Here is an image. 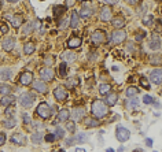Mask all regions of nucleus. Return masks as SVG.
Masks as SVG:
<instances>
[{"label": "nucleus", "instance_id": "nucleus-57", "mask_svg": "<svg viewBox=\"0 0 162 152\" xmlns=\"http://www.w3.org/2000/svg\"><path fill=\"white\" fill-rule=\"evenodd\" d=\"M146 142H147V147H152V140L151 138H146Z\"/></svg>", "mask_w": 162, "mask_h": 152}, {"label": "nucleus", "instance_id": "nucleus-38", "mask_svg": "<svg viewBox=\"0 0 162 152\" xmlns=\"http://www.w3.org/2000/svg\"><path fill=\"white\" fill-rule=\"evenodd\" d=\"M143 23H144L146 26H151V25L154 23V18H152V15H146V17L143 18Z\"/></svg>", "mask_w": 162, "mask_h": 152}, {"label": "nucleus", "instance_id": "nucleus-11", "mask_svg": "<svg viewBox=\"0 0 162 152\" xmlns=\"http://www.w3.org/2000/svg\"><path fill=\"white\" fill-rule=\"evenodd\" d=\"M84 114H85L84 107H74L70 112V116L74 121H80V119L84 118Z\"/></svg>", "mask_w": 162, "mask_h": 152}, {"label": "nucleus", "instance_id": "nucleus-44", "mask_svg": "<svg viewBox=\"0 0 162 152\" xmlns=\"http://www.w3.org/2000/svg\"><path fill=\"white\" fill-rule=\"evenodd\" d=\"M143 103L144 104H154V99H152L151 96H148V95H144V97H143Z\"/></svg>", "mask_w": 162, "mask_h": 152}, {"label": "nucleus", "instance_id": "nucleus-52", "mask_svg": "<svg viewBox=\"0 0 162 152\" xmlns=\"http://www.w3.org/2000/svg\"><path fill=\"white\" fill-rule=\"evenodd\" d=\"M131 106H132V107H135V108H138V107H139V101H138V99H136V96H135V99H132Z\"/></svg>", "mask_w": 162, "mask_h": 152}, {"label": "nucleus", "instance_id": "nucleus-23", "mask_svg": "<svg viewBox=\"0 0 162 152\" xmlns=\"http://www.w3.org/2000/svg\"><path fill=\"white\" fill-rule=\"evenodd\" d=\"M82 44V40L80 37H72V39L68 40V47L69 48H78Z\"/></svg>", "mask_w": 162, "mask_h": 152}, {"label": "nucleus", "instance_id": "nucleus-60", "mask_svg": "<svg viewBox=\"0 0 162 152\" xmlns=\"http://www.w3.org/2000/svg\"><path fill=\"white\" fill-rule=\"evenodd\" d=\"M0 6H2V0H0Z\"/></svg>", "mask_w": 162, "mask_h": 152}, {"label": "nucleus", "instance_id": "nucleus-55", "mask_svg": "<svg viewBox=\"0 0 162 152\" xmlns=\"http://www.w3.org/2000/svg\"><path fill=\"white\" fill-rule=\"evenodd\" d=\"M103 2L106 3V4H109V6H110V4H116V3L118 2V0H103Z\"/></svg>", "mask_w": 162, "mask_h": 152}, {"label": "nucleus", "instance_id": "nucleus-48", "mask_svg": "<svg viewBox=\"0 0 162 152\" xmlns=\"http://www.w3.org/2000/svg\"><path fill=\"white\" fill-rule=\"evenodd\" d=\"M44 138H46V141H47V142H52V141H55V140H56L55 136H54L52 133H48V134H47Z\"/></svg>", "mask_w": 162, "mask_h": 152}, {"label": "nucleus", "instance_id": "nucleus-31", "mask_svg": "<svg viewBox=\"0 0 162 152\" xmlns=\"http://www.w3.org/2000/svg\"><path fill=\"white\" fill-rule=\"evenodd\" d=\"M41 141H43V134H41L40 132H36L32 134V142H33V144L39 145V144H41Z\"/></svg>", "mask_w": 162, "mask_h": 152}, {"label": "nucleus", "instance_id": "nucleus-14", "mask_svg": "<svg viewBox=\"0 0 162 152\" xmlns=\"http://www.w3.org/2000/svg\"><path fill=\"white\" fill-rule=\"evenodd\" d=\"M33 89H36V92H39V93H47V92H48L46 81H43V80L33 82Z\"/></svg>", "mask_w": 162, "mask_h": 152}, {"label": "nucleus", "instance_id": "nucleus-1", "mask_svg": "<svg viewBox=\"0 0 162 152\" xmlns=\"http://www.w3.org/2000/svg\"><path fill=\"white\" fill-rule=\"evenodd\" d=\"M91 111L95 118L100 119V118H104L109 114V108H107L106 103L103 100H94V103L91 106Z\"/></svg>", "mask_w": 162, "mask_h": 152}, {"label": "nucleus", "instance_id": "nucleus-4", "mask_svg": "<svg viewBox=\"0 0 162 152\" xmlns=\"http://www.w3.org/2000/svg\"><path fill=\"white\" fill-rule=\"evenodd\" d=\"M126 39V33L125 30L122 29H116L112 33V37H110V43L112 44H121L124 43V40Z\"/></svg>", "mask_w": 162, "mask_h": 152}, {"label": "nucleus", "instance_id": "nucleus-5", "mask_svg": "<svg viewBox=\"0 0 162 152\" xmlns=\"http://www.w3.org/2000/svg\"><path fill=\"white\" fill-rule=\"evenodd\" d=\"M116 137H117V140L121 141V142L128 141L129 137H131V132H129L126 128H124V126H118L117 130H116Z\"/></svg>", "mask_w": 162, "mask_h": 152}, {"label": "nucleus", "instance_id": "nucleus-20", "mask_svg": "<svg viewBox=\"0 0 162 152\" xmlns=\"http://www.w3.org/2000/svg\"><path fill=\"white\" fill-rule=\"evenodd\" d=\"M15 96H12V95H3V97H2V100H0V104L2 106H10V104H14L15 103Z\"/></svg>", "mask_w": 162, "mask_h": 152}, {"label": "nucleus", "instance_id": "nucleus-2", "mask_svg": "<svg viewBox=\"0 0 162 152\" xmlns=\"http://www.w3.org/2000/svg\"><path fill=\"white\" fill-rule=\"evenodd\" d=\"M20 104L24 108H29V107L33 106L34 103V95L30 93V92H25V93H22L20 96Z\"/></svg>", "mask_w": 162, "mask_h": 152}, {"label": "nucleus", "instance_id": "nucleus-39", "mask_svg": "<svg viewBox=\"0 0 162 152\" xmlns=\"http://www.w3.org/2000/svg\"><path fill=\"white\" fill-rule=\"evenodd\" d=\"M6 116H14L15 114V107L12 106V104H10V106H7V108H6Z\"/></svg>", "mask_w": 162, "mask_h": 152}, {"label": "nucleus", "instance_id": "nucleus-8", "mask_svg": "<svg viewBox=\"0 0 162 152\" xmlns=\"http://www.w3.org/2000/svg\"><path fill=\"white\" fill-rule=\"evenodd\" d=\"M92 43L94 44H103L106 43V32L104 30H95L92 33Z\"/></svg>", "mask_w": 162, "mask_h": 152}, {"label": "nucleus", "instance_id": "nucleus-22", "mask_svg": "<svg viewBox=\"0 0 162 152\" xmlns=\"http://www.w3.org/2000/svg\"><path fill=\"white\" fill-rule=\"evenodd\" d=\"M69 118H70V111H69L68 108H62L61 111L58 112V119H56V121H59V122H66Z\"/></svg>", "mask_w": 162, "mask_h": 152}, {"label": "nucleus", "instance_id": "nucleus-56", "mask_svg": "<svg viewBox=\"0 0 162 152\" xmlns=\"http://www.w3.org/2000/svg\"><path fill=\"white\" fill-rule=\"evenodd\" d=\"M73 141H74V138H69V140H66V145L70 147V145H73Z\"/></svg>", "mask_w": 162, "mask_h": 152}, {"label": "nucleus", "instance_id": "nucleus-25", "mask_svg": "<svg viewBox=\"0 0 162 152\" xmlns=\"http://www.w3.org/2000/svg\"><path fill=\"white\" fill-rule=\"evenodd\" d=\"M3 126H4L6 129H12L17 126V121H15L14 116H7V118L3 121Z\"/></svg>", "mask_w": 162, "mask_h": 152}, {"label": "nucleus", "instance_id": "nucleus-36", "mask_svg": "<svg viewBox=\"0 0 162 152\" xmlns=\"http://www.w3.org/2000/svg\"><path fill=\"white\" fill-rule=\"evenodd\" d=\"M66 73H68V66H66V63H61V65H59V75L65 78Z\"/></svg>", "mask_w": 162, "mask_h": 152}, {"label": "nucleus", "instance_id": "nucleus-54", "mask_svg": "<svg viewBox=\"0 0 162 152\" xmlns=\"http://www.w3.org/2000/svg\"><path fill=\"white\" fill-rule=\"evenodd\" d=\"M76 4V0H66V6L68 7H73Z\"/></svg>", "mask_w": 162, "mask_h": 152}, {"label": "nucleus", "instance_id": "nucleus-24", "mask_svg": "<svg viewBox=\"0 0 162 152\" xmlns=\"http://www.w3.org/2000/svg\"><path fill=\"white\" fill-rule=\"evenodd\" d=\"M34 27H36V23H34V22H28V23H25L24 29H22V34H25V36H29V34L33 33Z\"/></svg>", "mask_w": 162, "mask_h": 152}, {"label": "nucleus", "instance_id": "nucleus-19", "mask_svg": "<svg viewBox=\"0 0 162 152\" xmlns=\"http://www.w3.org/2000/svg\"><path fill=\"white\" fill-rule=\"evenodd\" d=\"M112 25L116 29H121V27L125 26V18L121 17V15H118V17H116V18H112Z\"/></svg>", "mask_w": 162, "mask_h": 152}, {"label": "nucleus", "instance_id": "nucleus-30", "mask_svg": "<svg viewBox=\"0 0 162 152\" xmlns=\"http://www.w3.org/2000/svg\"><path fill=\"white\" fill-rule=\"evenodd\" d=\"M11 75H12V71L10 70V69H4V70L0 71V77H2L3 81H8L11 80Z\"/></svg>", "mask_w": 162, "mask_h": 152}, {"label": "nucleus", "instance_id": "nucleus-17", "mask_svg": "<svg viewBox=\"0 0 162 152\" xmlns=\"http://www.w3.org/2000/svg\"><path fill=\"white\" fill-rule=\"evenodd\" d=\"M150 48L152 51H160L161 49V37L160 36H157V34H154V36L151 37V40H150Z\"/></svg>", "mask_w": 162, "mask_h": 152}, {"label": "nucleus", "instance_id": "nucleus-21", "mask_svg": "<svg viewBox=\"0 0 162 152\" xmlns=\"http://www.w3.org/2000/svg\"><path fill=\"white\" fill-rule=\"evenodd\" d=\"M80 25V15H78V11H73L72 17H70V27L76 29Z\"/></svg>", "mask_w": 162, "mask_h": 152}, {"label": "nucleus", "instance_id": "nucleus-32", "mask_svg": "<svg viewBox=\"0 0 162 152\" xmlns=\"http://www.w3.org/2000/svg\"><path fill=\"white\" fill-rule=\"evenodd\" d=\"M126 96L128 97H135V96H138V93H139V89L136 87H129L128 89H126Z\"/></svg>", "mask_w": 162, "mask_h": 152}, {"label": "nucleus", "instance_id": "nucleus-29", "mask_svg": "<svg viewBox=\"0 0 162 152\" xmlns=\"http://www.w3.org/2000/svg\"><path fill=\"white\" fill-rule=\"evenodd\" d=\"M78 12H80V17L81 18H88V17H91V15H92V8L91 7H87V6H82L81 10L78 11Z\"/></svg>", "mask_w": 162, "mask_h": 152}, {"label": "nucleus", "instance_id": "nucleus-49", "mask_svg": "<svg viewBox=\"0 0 162 152\" xmlns=\"http://www.w3.org/2000/svg\"><path fill=\"white\" fill-rule=\"evenodd\" d=\"M6 140H7L6 133H0V147H3V145L6 144Z\"/></svg>", "mask_w": 162, "mask_h": 152}, {"label": "nucleus", "instance_id": "nucleus-53", "mask_svg": "<svg viewBox=\"0 0 162 152\" xmlns=\"http://www.w3.org/2000/svg\"><path fill=\"white\" fill-rule=\"evenodd\" d=\"M22 119H24V123H30V118L28 114H24V115H22Z\"/></svg>", "mask_w": 162, "mask_h": 152}, {"label": "nucleus", "instance_id": "nucleus-33", "mask_svg": "<svg viewBox=\"0 0 162 152\" xmlns=\"http://www.w3.org/2000/svg\"><path fill=\"white\" fill-rule=\"evenodd\" d=\"M12 91V88L10 87V85L7 84H0V93L2 95H10Z\"/></svg>", "mask_w": 162, "mask_h": 152}, {"label": "nucleus", "instance_id": "nucleus-15", "mask_svg": "<svg viewBox=\"0 0 162 152\" xmlns=\"http://www.w3.org/2000/svg\"><path fill=\"white\" fill-rule=\"evenodd\" d=\"M12 144L15 145H26V137L21 133H17V134H12V137L10 138Z\"/></svg>", "mask_w": 162, "mask_h": 152}, {"label": "nucleus", "instance_id": "nucleus-59", "mask_svg": "<svg viewBox=\"0 0 162 152\" xmlns=\"http://www.w3.org/2000/svg\"><path fill=\"white\" fill-rule=\"evenodd\" d=\"M8 3H17V2H20V0H7Z\"/></svg>", "mask_w": 162, "mask_h": 152}, {"label": "nucleus", "instance_id": "nucleus-45", "mask_svg": "<svg viewBox=\"0 0 162 152\" xmlns=\"http://www.w3.org/2000/svg\"><path fill=\"white\" fill-rule=\"evenodd\" d=\"M77 84H80V80H77V78H72L70 82H68V88H73V87H76Z\"/></svg>", "mask_w": 162, "mask_h": 152}, {"label": "nucleus", "instance_id": "nucleus-37", "mask_svg": "<svg viewBox=\"0 0 162 152\" xmlns=\"http://www.w3.org/2000/svg\"><path fill=\"white\" fill-rule=\"evenodd\" d=\"M66 129L69 130V133H74L76 132V123L73 121H66Z\"/></svg>", "mask_w": 162, "mask_h": 152}, {"label": "nucleus", "instance_id": "nucleus-6", "mask_svg": "<svg viewBox=\"0 0 162 152\" xmlns=\"http://www.w3.org/2000/svg\"><path fill=\"white\" fill-rule=\"evenodd\" d=\"M54 96L58 101H65L68 99V89H66L63 85H58V87L54 89Z\"/></svg>", "mask_w": 162, "mask_h": 152}, {"label": "nucleus", "instance_id": "nucleus-26", "mask_svg": "<svg viewBox=\"0 0 162 152\" xmlns=\"http://www.w3.org/2000/svg\"><path fill=\"white\" fill-rule=\"evenodd\" d=\"M84 121H85V126H87V128H98V126L100 125L98 118H91L90 116V118H85Z\"/></svg>", "mask_w": 162, "mask_h": 152}, {"label": "nucleus", "instance_id": "nucleus-42", "mask_svg": "<svg viewBox=\"0 0 162 152\" xmlns=\"http://www.w3.org/2000/svg\"><path fill=\"white\" fill-rule=\"evenodd\" d=\"M68 25H69V18H63V19L59 21L58 27H59V29H66V27H68Z\"/></svg>", "mask_w": 162, "mask_h": 152}, {"label": "nucleus", "instance_id": "nucleus-41", "mask_svg": "<svg viewBox=\"0 0 162 152\" xmlns=\"http://www.w3.org/2000/svg\"><path fill=\"white\" fill-rule=\"evenodd\" d=\"M44 63H46V66H52L54 63H55V58L51 55L46 56V58H44Z\"/></svg>", "mask_w": 162, "mask_h": 152}, {"label": "nucleus", "instance_id": "nucleus-7", "mask_svg": "<svg viewBox=\"0 0 162 152\" xmlns=\"http://www.w3.org/2000/svg\"><path fill=\"white\" fill-rule=\"evenodd\" d=\"M100 19L103 21V22H109L110 19L113 18V10H112V7H110L109 4H106V6H103V7L100 8Z\"/></svg>", "mask_w": 162, "mask_h": 152}, {"label": "nucleus", "instance_id": "nucleus-51", "mask_svg": "<svg viewBox=\"0 0 162 152\" xmlns=\"http://www.w3.org/2000/svg\"><path fill=\"white\" fill-rule=\"evenodd\" d=\"M151 63H152V65H157V63L160 65V63H161V56H157V58L154 56V58L151 59Z\"/></svg>", "mask_w": 162, "mask_h": 152}, {"label": "nucleus", "instance_id": "nucleus-47", "mask_svg": "<svg viewBox=\"0 0 162 152\" xmlns=\"http://www.w3.org/2000/svg\"><path fill=\"white\" fill-rule=\"evenodd\" d=\"M144 37H146V33H144V32L139 30L138 34H136V37H135V40H136V41H142L143 39H144Z\"/></svg>", "mask_w": 162, "mask_h": 152}, {"label": "nucleus", "instance_id": "nucleus-16", "mask_svg": "<svg viewBox=\"0 0 162 152\" xmlns=\"http://www.w3.org/2000/svg\"><path fill=\"white\" fill-rule=\"evenodd\" d=\"M20 82L22 85H30L32 82H33V74H32L30 71L22 73L21 77H20Z\"/></svg>", "mask_w": 162, "mask_h": 152}, {"label": "nucleus", "instance_id": "nucleus-12", "mask_svg": "<svg viewBox=\"0 0 162 152\" xmlns=\"http://www.w3.org/2000/svg\"><path fill=\"white\" fill-rule=\"evenodd\" d=\"M117 100H118V95H117L116 92H109V93H106V97H104V103H106V106L113 107L114 104L117 103Z\"/></svg>", "mask_w": 162, "mask_h": 152}, {"label": "nucleus", "instance_id": "nucleus-9", "mask_svg": "<svg viewBox=\"0 0 162 152\" xmlns=\"http://www.w3.org/2000/svg\"><path fill=\"white\" fill-rule=\"evenodd\" d=\"M40 77L43 81H47V82L52 81L54 80V70L50 67V66H47V67H44L40 70Z\"/></svg>", "mask_w": 162, "mask_h": 152}, {"label": "nucleus", "instance_id": "nucleus-61", "mask_svg": "<svg viewBox=\"0 0 162 152\" xmlns=\"http://www.w3.org/2000/svg\"><path fill=\"white\" fill-rule=\"evenodd\" d=\"M157 2H161V0H157Z\"/></svg>", "mask_w": 162, "mask_h": 152}, {"label": "nucleus", "instance_id": "nucleus-27", "mask_svg": "<svg viewBox=\"0 0 162 152\" xmlns=\"http://www.w3.org/2000/svg\"><path fill=\"white\" fill-rule=\"evenodd\" d=\"M62 58H63V61H66V62H74L76 61V53L73 52V51L68 49L62 53Z\"/></svg>", "mask_w": 162, "mask_h": 152}, {"label": "nucleus", "instance_id": "nucleus-43", "mask_svg": "<svg viewBox=\"0 0 162 152\" xmlns=\"http://www.w3.org/2000/svg\"><path fill=\"white\" fill-rule=\"evenodd\" d=\"M140 85L144 89H150V82H148V80L146 77H142L140 78Z\"/></svg>", "mask_w": 162, "mask_h": 152}, {"label": "nucleus", "instance_id": "nucleus-3", "mask_svg": "<svg viewBox=\"0 0 162 152\" xmlns=\"http://www.w3.org/2000/svg\"><path fill=\"white\" fill-rule=\"evenodd\" d=\"M36 111H37V115L41 116L43 119H48L50 116L52 115V108H51V107H50L47 103H44V101L37 106Z\"/></svg>", "mask_w": 162, "mask_h": 152}, {"label": "nucleus", "instance_id": "nucleus-58", "mask_svg": "<svg viewBox=\"0 0 162 152\" xmlns=\"http://www.w3.org/2000/svg\"><path fill=\"white\" fill-rule=\"evenodd\" d=\"M139 2H140V0H128V3H129V4H133V6H135V4H138Z\"/></svg>", "mask_w": 162, "mask_h": 152}, {"label": "nucleus", "instance_id": "nucleus-28", "mask_svg": "<svg viewBox=\"0 0 162 152\" xmlns=\"http://www.w3.org/2000/svg\"><path fill=\"white\" fill-rule=\"evenodd\" d=\"M34 49H36V45H34V43H32V41H29V43H26V44L24 45V52H25V55H30V53H33Z\"/></svg>", "mask_w": 162, "mask_h": 152}, {"label": "nucleus", "instance_id": "nucleus-35", "mask_svg": "<svg viewBox=\"0 0 162 152\" xmlns=\"http://www.w3.org/2000/svg\"><path fill=\"white\" fill-rule=\"evenodd\" d=\"M65 11H66V7H63V6H55L54 7V17H59Z\"/></svg>", "mask_w": 162, "mask_h": 152}, {"label": "nucleus", "instance_id": "nucleus-13", "mask_svg": "<svg viewBox=\"0 0 162 152\" xmlns=\"http://www.w3.org/2000/svg\"><path fill=\"white\" fill-rule=\"evenodd\" d=\"M3 51H6V52H10V51L14 49L15 47V39H12V37H7L6 40H3Z\"/></svg>", "mask_w": 162, "mask_h": 152}, {"label": "nucleus", "instance_id": "nucleus-50", "mask_svg": "<svg viewBox=\"0 0 162 152\" xmlns=\"http://www.w3.org/2000/svg\"><path fill=\"white\" fill-rule=\"evenodd\" d=\"M0 32H2L3 34H7V33H8V26H7L6 23H3L2 26H0Z\"/></svg>", "mask_w": 162, "mask_h": 152}, {"label": "nucleus", "instance_id": "nucleus-46", "mask_svg": "<svg viewBox=\"0 0 162 152\" xmlns=\"http://www.w3.org/2000/svg\"><path fill=\"white\" fill-rule=\"evenodd\" d=\"M76 140H77L78 142H80V144H84V142L87 141V136H85V134H82V133H81V134H78L77 137H76Z\"/></svg>", "mask_w": 162, "mask_h": 152}, {"label": "nucleus", "instance_id": "nucleus-34", "mask_svg": "<svg viewBox=\"0 0 162 152\" xmlns=\"http://www.w3.org/2000/svg\"><path fill=\"white\" fill-rule=\"evenodd\" d=\"M110 91H112V85L110 84H102L99 87V93L100 95H106V93H109Z\"/></svg>", "mask_w": 162, "mask_h": 152}, {"label": "nucleus", "instance_id": "nucleus-40", "mask_svg": "<svg viewBox=\"0 0 162 152\" xmlns=\"http://www.w3.org/2000/svg\"><path fill=\"white\" fill-rule=\"evenodd\" d=\"M54 136H55V138H58V140L63 138V136H65V133H63V129H62V128H56V129H55V133H54Z\"/></svg>", "mask_w": 162, "mask_h": 152}, {"label": "nucleus", "instance_id": "nucleus-18", "mask_svg": "<svg viewBox=\"0 0 162 152\" xmlns=\"http://www.w3.org/2000/svg\"><path fill=\"white\" fill-rule=\"evenodd\" d=\"M7 18H10V22H11V25L14 27H20L22 23H24V17L20 14H17V15H7Z\"/></svg>", "mask_w": 162, "mask_h": 152}, {"label": "nucleus", "instance_id": "nucleus-10", "mask_svg": "<svg viewBox=\"0 0 162 152\" xmlns=\"http://www.w3.org/2000/svg\"><path fill=\"white\" fill-rule=\"evenodd\" d=\"M150 81L155 85H161V82H162V70L160 67L154 69V70L150 73Z\"/></svg>", "mask_w": 162, "mask_h": 152}]
</instances>
